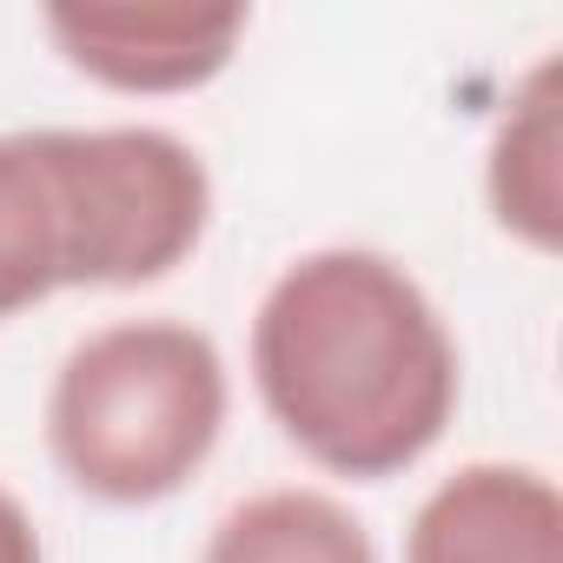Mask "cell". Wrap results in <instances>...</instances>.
<instances>
[{"label": "cell", "instance_id": "6da1fadb", "mask_svg": "<svg viewBox=\"0 0 563 563\" xmlns=\"http://www.w3.org/2000/svg\"><path fill=\"white\" fill-rule=\"evenodd\" d=\"M245 365L278 438L345 484L424 464L464 398L444 306L378 245L299 252L252 312Z\"/></svg>", "mask_w": 563, "mask_h": 563}, {"label": "cell", "instance_id": "7a4b0ae2", "mask_svg": "<svg viewBox=\"0 0 563 563\" xmlns=\"http://www.w3.org/2000/svg\"><path fill=\"white\" fill-rule=\"evenodd\" d=\"M225 418L232 372L212 332L186 319H113L54 365L47 457L80 497L146 510L212 464Z\"/></svg>", "mask_w": 563, "mask_h": 563}, {"label": "cell", "instance_id": "3957f363", "mask_svg": "<svg viewBox=\"0 0 563 563\" xmlns=\"http://www.w3.org/2000/svg\"><path fill=\"white\" fill-rule=\"evenodd\" d=\"M67 292H140L173 278L212 225V173L166 126H41L34 133Z\"/></svg>", "mask_w": 563, "mask_h": 563}, {"label": "cell", "instance_id": "277c9868", "mask_svg": "<svg viewBox=\"0 0 563 563\" xmlns=\"http://www.w3.org/2000/svg\"><path fill=\"white\" fill-rule=\"evenodd\" d=\"M245 27H252L245 8H166V0H126V8H113V0H54L41 14V34L74 74L133 100L212 87L239 60Z\"/></svg>", "mask_w": 563, "mask_h": 563}, {"label": "cell", "instance_id": "5b68a950", "mask_svg": "<svg viewBox=\"0 0 563 563\" xmlns=\"http://www.w3.org/2000/svg\"><path fill=\"white\" fill-rule=\"evenodd\" d=\"M405 563H563L556 477L510 457L457 464L411 510Z\"/></svg>", "mask_w": 563, "mask_h": 563}, {"label": "cell", "instance_id": "8992f818", "mask_svg": "<svg viewBox=\"0 0 563 563\" xmlns=\"http://www.w3.org/2000/svg\"><path fill=\"white\" fill-rule=\"evenodd\" d=\"M484 206L504 239L537 258L563 245V60L543 54L510 80V100L484 140Z\"/></svg>", "mask_w": 563, "mask_h": 563}, {"label": "cell", "instance_id": "52a82bcc", "mask_svg": "<svg viewBox=\"0 0 563 563\" xmlns=\"http://www.w3.org/2000/svg\"><path fill=\"white\" fill-rule=\"evenodd\" d=\"M199 563H378L365 517L319 484H272L219 510Z\"/></svg>", "mask_w": 563, "mask_h": 563}, {"label": "cell", "instance_id": "ba28073f", "mask_svg": "<svg viewBox=\"0 0 563 563\" xmlns=\"http://www.w3.org/2000/svg\"><path fill=\"white\" fill-rule=\"evenodd\" d=\"M67 292L60 212L34 133H0V325Z\"/></svg>", "mask_w": 563, "mask_h": 563}, {"label": "cell", "instance_id": "9c48e42d", "mask_svg": "<svg viewBox=\"0 0 563 563\" xmlns=\"http://www.w3.org/2000/svg\"><path fill=\"white\" fill-rule=\"evenodd\" d=\"M0 563H47L41 523H34V510L8 484H0Z\"/></svg>", "mask_w": 563, "mask_h": 563}]
</instances>
